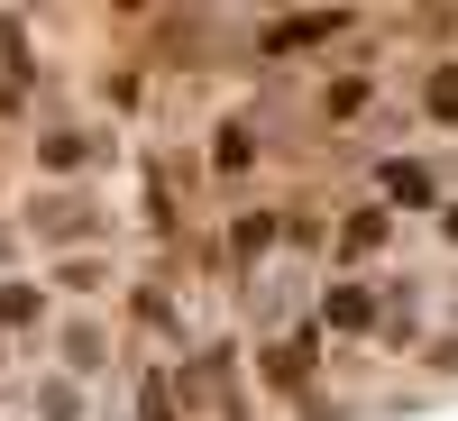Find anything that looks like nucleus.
Masks as SVG:
<instances>
[{
    "label": "nucleus",
    "instance_id": "obj_1",
    "mask_svg": "<svg viewBox=\"0 0 458 421\" xmlns=\"http://www.w3.org/2000/svg\"><path fill=\"white\" fill-rule=\"evenodd\" d=\"M19 229H28L37 248H83L92 229H101V202H92V193H28Z\"/></svg>",
    "mask_w": 458,
    "mask_h": 421
},
{
    "label": "nucleus",
    "instance_id": "obj_2",
    "mask_svg": "<svg viewBox=\"0 0 458 421\" xmlns=\"http://www.w3.org/2000/svg\"><path fill=\"white\" fill-rule=\"evenodd\" d=\"M257 366H266V394H312V375H321V321H302L293 339H276Z\"/></svg>",
    "mask_w": 458,
    "mask_h": 421
},
{
    "label": "nucleus",
    "instance_id": "obj_3",
    "mask_svg": "<svg viewBox=\"0 0 458 421\" xmlns=\"http://www.w3.org/2000/svg\"><path fill=\"white\" fill-rule=\"evenodd\" d=\"M284 248V211L257 202V211H229V275H257L266 257Z\"/></svg>",
    "mask_w": 458,
    "mask_h": 421
},
{
    "label": "nucleus",
    "instance_id": "obj_4",
    "mask_svg": "<svg viewBox=\"0 0 458 421\" xmlns=\"http://www.w3.org/2000/svg\"><path fill=\"white\" fill-rule=\"evenodd\" d=\"M349 28H358L349 10H302V19L257 28V46H266V55H293V46H330V37H349Z\"/></svg>",
    "mask_w": 458,
    "mask_h": 421
},
{
    "label": "nucleus",
    "instance_id": "obj_5",
    "mask_svg": "<svg viewBox=\"0 0 458 421\" xmlns=\"http://www.w3.org/2000/svg\"><path fill=\"white\" fill-rule=\"evenodd\" d=\"M257 156H266V147H257V120H248V110H229V120L211 129V174H229V183H239Z\"/></svg>",
    "mask_w": 458,
    "mask_h": 421
},
{
    "label": "nucleus",
    "instance_id": "obj_6",
    "mask_svg": "<svg viewBox=\"0 0 458 421\" xmlns=\"http://www.w3.org/2000/svg\"><path fill=\"white\" fill-rule=\"evenodd\" d=\"M376 321H386V302H376L367 284H330V293H321V330L358 339V330H376Z\"/></svg>",
    "mask_w": 458,
    "mask_h": 421
},
{
    "label": "nucleus",
    "instance_id": "obj_7",
    "mask_svg": "<svg viewBox=\"0 0 458 421\" xmlns=\"http://www.w3.org/2000/svg\"><path fill=\"white\" fill-rule=\"evenodd\" d=\"M386 229H394V211H386V202H358L330 257H339V265H358V257H376V248H386Z\"/></svg>",
    "mask_w": 458,
    "mask_h": 421
},
{
    "label": "nucleus",
    "instance_id": "obj_8",
    "mask_svg": "<svg viewBox=\"0 0 458 421\" xmlns=\"http://www.w3.org/2000/svg\"><path fill=\"white\" fill-rule=\"evenodd\" d=\"M101 156V138H83V129H47L37 138V174H83Z\"/></svg>",
    "mask_w": 458,
    "mask_h": 421
},
{
    "label": "nucleus",
    "instance_id": "obj_9",
    "mask_svg": "<svg viewBox=\"0 0 458 421\" xmlns=\"http://www.w3.org/2000/svg\"><path fill=\"white\" fill-rule=\"evenodd\" d=\"M55 358H64L73 385H83V375H101V358H110V330H101V321H73V330L55 339Z\"/></svg>",
    "mask_w": 458,
    "mask_h": 421
},
{
    "label": "nucleus",
    "instance_id": "obj_10",
    "mask_svg": "<svg viewBox=\"0 0 458 421\" xmlns=\"http://www.w3.org/2000/svg\"><path fill=\"white\" fill-rule=\"evenodd\" d=\"M28 321H47V284L37 275H0V330H28Z\"/></svg>",
    "mask_w": 458,
    "mask_h": 421
},
{
    "label": "nucleus",
    "instance_id": "obj_11",
    "mask_svg": "<svg viewBox=\"0 0 458 421\" xmlns=\"http://www.w3.org/2000/svg\"><path fill=\"white\" fill-rule=\"evenodd\" d=\"M138 421H183V394H174V366H138Z\"/></svg>",
    "mask_w": 458,
    "mask_h": 421
},
{
    "label": "nucleus",
    "instance_id": "obj_12",
    "mask_svg": "<svg viewBox=\"0 0 458 421\" xmlns=\"http://www.w3.org/2000/svg\"><path fill=\"white\" fill-rule=\"evenodd\" d=\"M386 202H403V211H440V193H431V165H386Z\"/></svg>",
    "mask_w": 458,
    "mask_h": 421
},
{
    "label": "nucleus",
    "instance_id": "obj_13",
    "mask_svg": "<svg viewBox=\"0 0 458 421\" xmlns=\"http://www.w3.org/2000/svg\"><path fill=\"white\" fill-rule=\"evenodd\" d=\"M367 101H376V73H339V83H321V120H358Z\"/></svg>",
    "mask_w": 458,
    "mask_h": 421
},
{
    "label": "nucleus",
    "instance_id": "obj_14",
    "mask_svg": "<svg viewBox=\"0 0 458 421\" xmlns=\"http://www.w3.org/2000/svg\"><path fill=\"white\" fill-rule=\"evenodd\" d=\"M0 73H10L19 92L37 83V55H28V19H10V10H0Z\"/></svg>",
    "mask_w": 458,
    "mask_h": 421
},
{
    "label": "nucleus",
    "instance_id": "obj_15",
    "mask_svg": "<svg viewBox=\"0 0 458 421\" xmlns=\"http://www.w3.org/2000/svg\"><path fill=\"white\" fill-rule=\"evenodd\" d=\"M422 110H431L440 129H458V64H431L422 73Z\"/></svg>",
    "mask_w": 458,
    "mask_h": 421
},
{
    "label": "nucleus",
    "instance_id": "obj_16",
    "mask_svg": "<svg viewBox=\"0 0 458 421\" xmlns=\"http://www.w3.org/2000/svg\"><path fill=\"white\" fill-rule=\"evenodd\" d=\"M37 421H83V385H73V375H47V385H37Z\"/></svg>",
    "mask_w": 458,
    "mask_h": 421
},
{
    "label": "nucleus",
    "instance_id": "obj_17",
    "mask_svg": "<svg viewBox=\"0 0 458 421\" xmlns=\"http://www.w3.org/2000/svg\"><path fill=\"white\" fill-rule=\"evenodd\" d=\"M101 101H110V110H138V101H147V73H138V64H110V73H101Z\"/></svg>",
    "mask_w": 458,
    "mask_h": 421
},
{
    "label": "nucleus",
    "instance_id": "obj_18",
    "mask_svg": "<svg viewBox=\"0 0 458 421\" xmlns=\"http://www.w3.org/2000/svg\"><path fill=\"white\" fill-rule=\"evenodd\" d=\"M129 293H138L129 312H138L147 330H174V302H165V284H157V275H147V284H129Z\"/></svg>",
    "mask_w": 458,
    "mask_h": 421
},
{
    "label": "nucleus",
    "instance_id": "obj_19",
    "mask_svg": "<svg viewBox=\"0 0 458 421\" xmlns=\"http://www.w3.org/2000/svg\"><path fill=\"white\" fill-rule=\"evenodd\" d=\"M101 275H110V265H101V257H64V265H55V284H64V293H92Z\"/></svg>",
    "mask_w": 458,
    "mask_h": 421
},
{
    "label": "nucleus",
    "instance_id": "obj_20",
    "mask_svg": "<svg viewBox=\"0 0 458 421\" xmlns=\"http://www.w3.org/2000/svg\"><path fill=\"white\" fill-rule=\"evenodd\" d=\"M431 375H458V339H431Z\"/></svg>",
    "mask_w": 458,
    "mask_h": 421
},
{
    "label": "nucleus",
    "instance_id": "obj_21",
    "mask_svg": "<svg viewBox=\"0 0 458 421\" xmlns=\"http://www.w3.org/2000/svg\"><path fill=\"white\" fill-rule=\"evenodd\" d=\"M431 220H440V239H449V248H458V202H440V211H431Z\"/></svg>",
    "mask_w": 458,
    "mask_h": 421
},
{
    "label": "nucleus",
    "instance_id": "obj_22",
    "mask_svg": "<svg viewBox=\"0 0 458 421\" xmlns=\"http://www.w3.org/2000/svg\"><path fill=\"white\" fill-rule=\"evenodd\" d=\"M10 110H19V83H10V73H0V120H10Z\"/></svg>",
    "mask_w": 458,
    "mask_h": 421
}]
</instances>
